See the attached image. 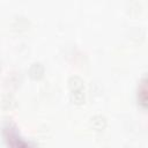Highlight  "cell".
<instances>
[{"mask_svg": "<svg viewBox=\"0 0 148 148\" xmlns=\"http://www.w3.org/2000/svg\"><path fill=\"white\" fill-rule=\"evenodd\" d=\"M68 87L71 89V91H75V90H81L83 89V80L80 76L73 75L69 77L68 80Z\"/></svg>", "mask_w": 148, "mask_h": 148, "instance_id": "3957f363", "label": "cell"}, {"mask_svg": "<svg viewBox=\"0 0 148 148\" xmlns=\"http://www.w3.org/2000/svg\"><path fill=\"white\" fill-rule=\"evenodd\" d=\"M15 22H17V24H13L14 28L17 29V27H20V28H18L20 30H21V29H27V28H28V24H29V22H28L24 17H18V20H15Z\"/></svg>", "mask_w": 148, "mask_h": 148, "instance_id": "8992f818", "label": "cell"}, {"mask_svg": "<svg viewBox=\"0 0 148 148\" xmlns=\"http://www.w3.org/2000/svg\"><path fill=\"white\" fill-rule=\"evenodd\" d=\"M90 125L92 126L94 130H96V131H102V130H104L105 126H106V119H105L103 116H101V114H96V116H94V117L90 119Z\"/></svg>", "mask_w": 148, "mask_h": 148, "instance_id": "6da1fadb", "label": "cell"}, {"mask_svg": "<svg viewBox=\"0 0 148 148\" xmlns=\"http://www.w3.org/2000/svg\"><path fill=\"white\" fill-rule=\"evenodd\" d=\"M29 74L32 79H40L44 74V66L40 62L31 64V66L29 68Z\"/></svg>", "mask_w": 148, "mask_h": 148, "instance_id": "7a4b0ae2", "label": "cell"}, {"mask_svg": "<svg viewBox=\"0 0 148 148\" xmlns=\"http://www.w3.org/2000/svg\"><path fill=\"white\" fill-rule=\"evenodd\" d=\"M141 96H142V98H141V101H140V103L142 104V106H146V84H145V80L142 81V91H140L139 92ZM138 94V95H139Z\"/></svg>", "mask_w": 148, "mask_h": 148, "instance_id": "52a82bcc", "label": "cell"}, {"mask_svg": "<svg viewBox=\"0 0 148 148\" xmlns=\"http://www.w3.org/2000/svg\"><path fill=\"white\" fill-rule=\"evenodd\" d=\"M71 99L76 104H82L84 102V91H83V89L71 91Z\"/></svg>", "mask_w": 148, "mask_h": 148, "instance_id": "5b68a950", "label": "cell"}, {"mask_svg": "<svg viewBox=\"0 0 148 148\" xmlns=\"http://www.w3.org/2000/svg\"><path fill=\"white\" fill-rule=\"evenodd\" d=\"M0 104H1V108L2 109H5V110H12L16 105V101H15V98L10 94H7V95L2 96Z\"/></svg>", "mask_w": 148, "mask_h": 148, "instance_id": "277c9868", "label": "cell"}, {"mask_svg": "<svg viewBox=\"0 0 148 148\" xmlns=\"http://www.w3.org/2000/svg\"><path fill=\"white\" fill-rule=\"evenodd\" d=\"M0 68H1V61H0Z\"/></svg>", "mask_w": 148, "mask_h": 148, "instance_id": "ba28073f", "label": "cell"}]
</instances>
